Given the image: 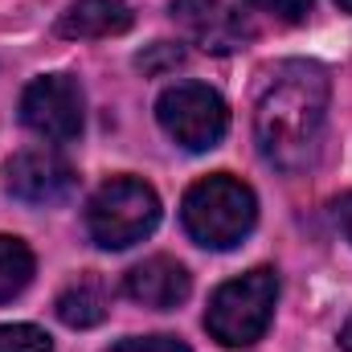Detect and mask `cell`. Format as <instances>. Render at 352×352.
Wrapping results in <instances>:
<instances>
[{"label": "cell", "mask_w": 352, "mask_h": 352, "mask_svg": "<svg viewBox=\"0 0 352 352\" xmlns=\"http://www.w3.org/2000/svg\"><path fill=\"white\" fill-rule=\"evenodd\" d=\"M328 74L316 62H278L266 74L254 102V140L274 168L299 173L311 164L328 123Z\"/></svg>", "instance_id": "1"}, {"label": "cell", "mask_w": 352, "mask_h": 352, "mask_svg": "<svg viewBox=\"0 0 352 352\" xmlns=\"http://www.w3.org/2000/svg\"><path fill=\"white\" fill-rule=\"evenodd\" d=\"M184 230L205 250H234L258 221L254 188L230 173H213L197 180L180 201Z\"/></svg>", "instance_id": "2"}, {"label": "cell", "mask_w": 352, "mask_h": 352, "mask_svg": "<svg viewBox=\"0 0 352 352\" xmlns=\"http://www.w3.org/2000/svg\"><path fill=\"white\" fill-rule=\"evenodd\" d=\"M274 299H278V274L270 266H254L213 291L205 307V328L221 349H250L270 328Z\"/></svg>", "instance_id": "3"}, {"label": "cell", "mask_w": 352, "mask_h": 352, "mask_svg": "<svg viewBox=\"0 0 352 352\" xmlns=\"http://www.w3.org/2000/svg\"><path fill=\"white\" fill-rule=\"evenodd\" d=\"M160 221V197L140 176H111L87 205V230L102 250H127L144 242Z\"/></svg>", "instance_id": "4"}, {"label": "cell", "mask_w": 352, "mask_h": 352, "mask_svg": "<svg viewBox=\"0 0 352 352\" xmlns=\"http://www.w3.org/2000/svg\"><path fill=\"white\" fill-rule=\"evenodd\" d=\"M156 119L180 148L209 152L221 144L230 127V107L217 90L201 87V82H176L156 98Z\"/></svg>", "instance_id": "5"}, {"label": "cell", "mask_w": 352, "mask_h": 352, "mask_svg": "<svg viewBox=\"0 0 352 352\" xmlns=\"http://www.w3.org/2000/svg\"><path fill=\"white\" fill-rule=\"evenodd\" d=\"M82 87L70 74H45L33 78L21 94V123L37 131L50 144H66L82 131Z\"/></svg>", "instance_id": "6"}, {"label": "cell", "mask_w": 352, "mask_h": 352, "mask_svg": "<svg viewBox=\"0 0 352 352\" xmlns=\"http://www.w3.org/2000/svg\"><path fill=\"white\" fill-rule=\"evenodd\" d=\"M173 21L192 45L209 54H234L254 41V25L246 21V12L230 8L226 0H173Z\"/></svg>", "instance_id": "7"}, {"label": "cell", "mask_w": 352, "mask_h": 352, "mask_svg": "<svg viewBox=\"0 0 352 352\" xmlns=\"http://www.w3.org/2000/svg\"><path fill=\"white\" fill-rule=\"evenodd\" d=\"M4 188L25 205H54L70 197L74 168L54 148H25L4 164Z\"/></svg>", "instance_id": "8"}, {"label": "cell", "mask_w": 352, "mask_h": 352, "mask_svg": "<svg viewBox=\"0 0 352 352\" xmlns=\"http://www.w3.org/2000/svg\"><path fill=\"white\" fill-rule=\"evenodd\" d=\"M192 291V278L188 270L168 258V254H156V258H144L123 274V295L140 307H156V311H173L188 299Z\"/></svg>", "instance_id": "9"}, {"label": "cell", "mask_w": 352, "mask_h": 352, "mask_svg": "<svg viewBox=\"0 0 352 352\" xmlns=\"http://www.w3.org/2000/svg\"><path fill=\"white\" fill-rule=\"evenodd\" d=\"M131 4L127 0H74L62 21L58 33L70 41H94V37H119L131 29Z\"/></svg>", "instance_id": "10"}, {"label": "cell", "mask_w": 352, "mask_h": 352, "mask_svg": "<svg viewBox=\"0 0 352 352\" xmlns=\"http://www.w3.org/2000/svg\"><path fill=\"white\" fill-rule=\"evenodd\" d=\"M107 311H111V291H107V283L94 278V274L74 278V283L58 295V320H62L66 328H94V324L107 320Z\"/></svg>", "instance_id": "11"}, {"label": "cell", "mask_w": 352, "mask_h": 352, "mask_svg": "<svg viewBox=\"0 0 352 352\" xmlns=\"http://www.w3.org/2000/svg\"><path fill=\"white\" fill-rule=\"evenodd\" d=\"M33 250L21 242V238H12V234H0V303H8V299H16L29 283H33Z\"/></svg>", "instance_id": "12"}, {"label": "cell", "mask_w": 352, "mask_h": 352, "mask_svg": "<svg viewBox=\"0 0 352 352\" xmlns=\"http://www.w3.org/2000/svg\"><path fill=\"white\" fill-rule=\"evenodd\" d=\"M0 352H54V340L33 324H0Z\"/></svg>", "instance_id": "13"}, {"label": "cell", "mask_w": 352, "mask_h": 352, "mask_svg": "<svg viewBox=\"0 0 352 352\" xmlns=\"http://www.w3.org/2000/svg\"><path fill=\"white\" fill-rule=\"evenodd\" d=\"M180 62H184V50L173 45V41H156L148 54H140V58H135V66H140L144 74H164V70H176Z\"/></svg>", "instance_id": "14"}, {"label": "cell", "mask_w": 352, "mask_h": 352, "mask_svg": "<svg viewBox=\"0 0 352 352\" xmlns=\"http://www.w3.org/2000/svg\"><path fill=\"white\" fill-rule=\"evenodd\" d=\"M111 352H188V344L180 336L160 332V336H127V340H119Z\"/></svg>", "instance_id": "15"}, {"label": "cell", "mask_w": 352, "mask_h": 352, "mask_svg": "<svg viewBox=\"0 0 352 352\" xmlns=\"http://www.w3.org/2000/svg\"><path fill=\"white\" fill-rule=\"evenodd\" d=\"M246 4L263 8V12H270V16L287 21V25H299V21L311 12V0H246Z\"/></svg>", "instance_id": "16"}, {"label": "cell", "mask_w": 352, "mask_h": 352, "mask_svg": "<svg viewBox=\"0 0 352 352\" xmlns=\"http://www.w3.org/2000/svg\"><path fill=\"white\" fill-rule=\"evenodd\" d=\"M336 221H340V230H344V238L352 242V192H344V197L336 201Z\"/></svg>", "instance_id": "17"}, {"label": "cell", "mask_w": 352, "mask_h": 352, "mask_svg": "<svg viewBox=\"0 0 352 352\" xmlns=\"http://www.w3.org/2000/svg\"><path fill=\"white\" fill-rule=\"evenodd\" d=\"M340 349H344V352H352V320L344 324V328H340Z\"/></svg>", "instance_id": "18"}, {"label": "cell", "mask_w": 352, "mask_h": 352, "mask_svg": "<svg viewBox=\"0 0 352 352\" xmlns=\"http://www.w3.org/2000/svg\"><path fill=\"white\" fill-rule=\"evenodd\" d=\"M336 4H340V8H344V12H352V0H336Z\"/></svg>", "instance_id": "19"}]
</instances>
